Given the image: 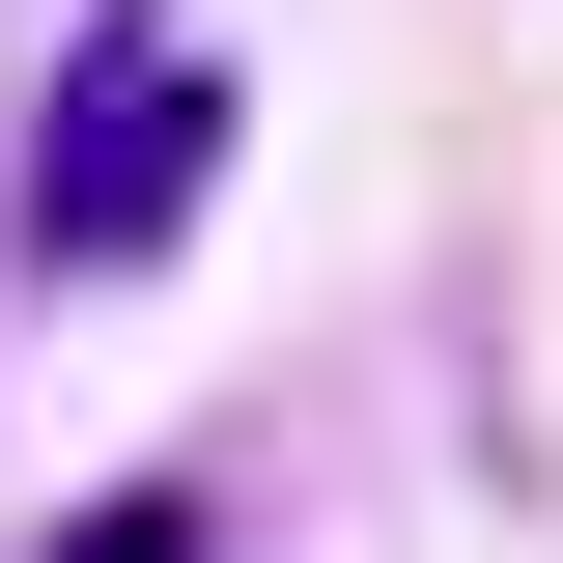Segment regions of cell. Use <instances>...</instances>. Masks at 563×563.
I'll use <instances>...</instances> for the list:
<instances>
[{
	"instance_id": "6da1fadb",
	"label": "cell",
	"mask_w": 563,
	"mask_h": 563,
	"mask_svg": "<svg viewBox=\"0 0 563 563\" xmlns=\"http://www.w3.org/2000/svg\"><path fill=\"white\" fill-rule=\"evenodd\" d=\"M198 169H225V57L169 29V0H141V29H85L57 141H29V254H57V282L169 254V225H198Z\"/></svg>"
}]
</instances>
